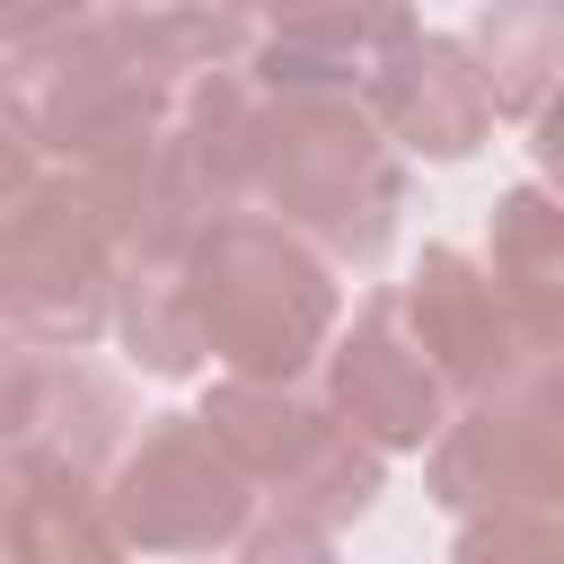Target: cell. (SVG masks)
Wrapping results in <instances>:
<instances>
[{"mask_svg":"<svg viewBox=\"0 0 564 564\" xmlns=\"http://www.w3.org/2000/svg\"><path fill=\"white\" fill-rule=\"evenodd\" d=\"M88 0H0V44H26V35H44V26H62V18H79Z\"/></svg>","mask_w":564,"mask_h":564,"instance_id":"e0dca14e","label":"cell"},{"mask_svg":"<svg viewBox=\"0 0 564 564\" xmlns=\"http://www.w3.org/2000/svg\"><path fill=\"white\" fill-rule=\"evenodd\" d=\"M238 203L273 212L326 264L370 273L405 212V150L370 123L352 88H256Z\"/></svg>","mask_w":564,"mask_h":564,"instance_id":"6da1fadb","label":"cell"},{"mask_svg":"<svg viewBox=\"0 0 564 564\" xmlns=\"http://www.w3.org/2000/svg\"><path fill=\"white\" fill-rule=\"evenodd\" d=\"M414 26V0H247L238 70L256 88H361Z\"/></svg>","mask_w":564,"mask_h":564,"instance_id":"30bf717a","label":"cell"},{"mask_svg":"<svg viewBox=\"0 0 564 564\" xmlns=\"http://www.w3.org/2000/svg\"><path fill=\"white\" fill-rule=\"evenodd\" d=\"M194 414L229 441V458L256 485V520H247L238 555H326L379 502L388 449H370L300 379H238V370H220Z\"/></svg>","mask_w":564,"mask_h":564,"instance_id":"3957f363","label":"cell"},{"mask_svg":"<svg viewBox=\"0 0 564 564\" xmlns=\"http://www.w3.org/2000/svg\"><path fill=\"white\" fill-rule=\"evenodd\" d=\"M176 308L203 370L308 379L344 317V291L308 238H291L256 203H229L176 247Z\"/></svg>","mask_w":564,"mask_h":564,"instance_id":"7a4b0ae2","label":"cell"},{"mask_svg":"<svg viewBox=\"0 0 564 564\" xmlns=\"http://www.w3.org/2000/svg\"><path fill=\"white\" fill-rule=\"evenodd\" d=\"M115 308V247L79 176L44 167L9 212H0V317L26 344L88 352Z\"/></svg>","mask_w":564,"mask_h":564,"instance_id":"8992f818","label":"cell"},{"mask_svg":"<svg viewBox=\"0 0 564 564\" xmlns=\"http://www.w3.org/2000/svg\"><path fill=\"white\" fill-rule=\"evenodd\" d=\"M97 485L106 476H88V467L35 458V449H0V555H26V564L115 555L106 511H97Z\"/></svg>","mask_w":564,"mask_h":564,"instance_id":"7c38bea8","label":"cell"},{"mask_svg":"<svg viewBox=\"0 0 564 564\" xmlns=\"http://www.w3.org/2000/svg\"><path fill=\"white\" fill-rule=\"evenodd\" d=\"M352 97L370 106V123H379L397 150L441 159V167L467 159V150H485V132H494V88H485L467 35H423V26H414Z\"/></svg>","mask_w":564,"mask_h":564,"instance_id":"8fae6325","label":"cell"},{"mask_svg":"<svg viewBox=\"0 0 564 564\" xmlns=\"http://www.w3.org/2000/svg\"><path fill=\"white\" fill-rule=\"evenodd\" d=\"M176 88L185 79H167L97 0L26 44H0V106L35 141V159L62 176H88V167L123 159L132 141H150L167 123Z\"/></svg>","mask_w":564,"mask_h":564,"instance_id":"277c9868","label":"cell"},{"mask_svg":"<svg viewBox=\"0 0 564 564\" xmlns=\"http://www.w3.org/2000/svg\"><path fill=\"white\" fill-rule=\"evenodd\" d=\"M317 370H326V405H335L370 449H423V441L441 432V414L458 405L449 379L432 370V352L414 344L397 282H379L352 317H335Z\"/></svg>","mask_w":564,"mask_h":564,"instance_id":"ba28073f","label":"cell"},{"mask_svg":"<svg viewBox=\"0 0 564 564\" xmlns=\"http://www.w3.org/2000/svg\"><path fill=\"white\" fill-rule=\"evenodd\" d=\"M467 53L494 88V115L538 123L564 70V0H485L467 26Z\"/></svg>","mask_w":564,"mask_h":564,"instance_id":"5bb4252c","label":"cell"},{"mask_svg":"<svg viewBox=\"0 0 564 564\" xmlns=\"http://www.w3.org/2000/svg\"><path fill=\"white\" fill-rule=\"evenodd\" d=\"M35 352L44 344H26L9 317H0V441L18 432V405H26V379H35Z\"/></svg>","mask_w":564,"mask_h":564,"instance_id":"9a60e30c","label":"cell"},{"mask_svg":"<svg viewBox=\"0 0 564 564\" xmlns=\"http://www.w3.org/2000/svg\"><path fill=\"white\" fill-rule=\"evenodd\" d=\"M397 300H405L414 344L449 379V397H476V388H494V379H511V370H529V361L555 352V344H538L511 317V300L494 291L485 256H467V247H423L414 273L397 282Z\"/></svg>","mask_w":564,"mask_h":564,"instance_id":"9c48e42d","label":"cell"},{"mask_svg":"<svg viewBox=\"0 0 564 564\" xmlns=\"http://www.w3.org/2000/svg\"><path fill=\"white\" fill-rule=\"evenodd\" d=\"M97 511L115 555H238L256 520V485L203 414H150L123 432Z\"/></svg>","mask_w":564,"mask_h":564,"instance_id":"5b68a950","label":"cell"},{"mask_svg":"<svg viewBox=\"0 0 564 564\" xmlns=\"http://www.w3.org/2000/svg\"><path fill=\"white\" fill-rule=\"evenodd\" d=\"M485 273L511 300V317L555 344L564 335V212L546 203V185H511L485 220Z\"/></svg>","mask_w":564,"mask_h":564,"instance_id":"4fadbf2b","label":"cell"},{"mask_svg":"<svg viewBox=\"0 0 564 564\" xmlns=\"http://www.w3.org/2000/svg\"><path fill=\"white\" fill-rule=\"evenodd\" d=\"M432 502L449 520L467 511H511V502H555L564 494V423H555V352L458 397L441 432L423 441Z\"/></svg>","mask_w":564,"mask_h":564,"instance_id":"52a82bcc","label":"cell"},{"mask_svg":"<svg viewBox=\"0 0 564 564\" xmlns=\"http://www.w3.org/2000/svg\"><path fill=\"white\" fill-rule=\"evenodd\" d=\"M35 176H44V159H35V141L18 132V115L0 106V212H9V203H18Z\"/></svg>","mask_w":564,"mask_h":564,"instance_id":"2e32d148","label":"cell"}]
</instances>
